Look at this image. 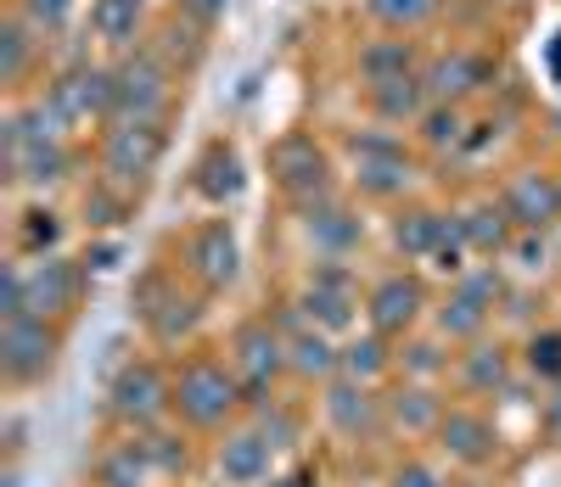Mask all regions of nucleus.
I'll return each instance as SVG.
<instances>
[{"mask_svg":"<svg viewBox=\"0 0 561 487\" xmlns=\"http://www.w3.org/2000/svg\"><path fill=\"white\" fill-rule=\"evenodd\" d=\"M348 158H354V190L370 202H399L410 179H415V163L404 152L399 135H354L348 140Z\"/></svg>","mask_w":561,"mask_h":487,"instance_id":"nucleus-16","label":"nucleus"},{"mask_svg":"<svg viewBox=\"0 0 561 487\" xmlns=\"http://www.w3.org/2000/svg\"><path fill=\"white\" fill-rule=\"evenodd\" d=\"M320 426L337 437L348 449H365V443H382L388 437V404H382V386H365V381H325L320 386Z\"/></svg>","mask_w":561,"mask_h":487,"instance_id":"nucleus-11","label":"nucleus"},{"mask_svg":"<svg viewBox=\"0 0 561 487\" xmlns=\"http://www.w3.org/2000/svg\"><path fill=\"white\" fill-rule=\"evenodd\" d=\"M455 219H460V241H466V253H472L478 264L505 258V253H511V241L523 235V230H517V219L505 213V202H500V197H478V202H466Z\"/></svg>","mask_w":561,"mask_h":487,"instance_id":"nucleus-26","label":"nucleus"},{"mask_svg":"<svg viewBox=\"0 0 561 487\" xmlns=\"http://www.w3.org/2000/svg\"><path fill=\"white\" fill-rule=\"evenodd\" d=\"M280 320V331H287V359H293V381H304V386H314V393H320V386L325 381H337L343 375V343H337V336H325V331H314L293 303L287 309H280L275 314Z\"/></svg>","mask_w":561,"mask_h":487,"instance_id":"nucleus-22","label":"nucleus"},{"mask_svg":"<svg viewBox=\"0 0 561 487\" xmlns=\"http://www.w3.org/2000/svg\"><path fill=\"white\" fill-rule=\"evenodd\" d=\"M293 309L314 325V331H325V336H354L359 331V320H365V291H359V275L348 269V264H309V275H304V286L293 291Z\"/></svg>","mask_w":561,"mask_h":487,"instance_id":"nucleus-8","label":"nucleus"},{"mask_svg":"<svg viewBox=\"0 0 561 487\" xmlns=\"http://www.w3.org/2000/svg\"><path fill=\"white\" fill-rule=\"evenodd\" d=\"M382 404H388V437H404V443H433L438 420L449 409L444 386H427V381H393Z\"/></svg>","mask_w":561,"mask_h":487,"instance_id":"nucleus-23","label":"nucleus"},{"mask_svg":"<svg viewBox=\"0 0 561 487\" xmlns=\"http://www.w3.org/2000/svg\"><path fill=\"white\" fill-rule=\"evenodd\" d=\"M169 113V68L147 51L113 68V124H163Z\"/></svg>","mask_w":561,"mask_h":487,"instance_id":"nucleus-19","label":"nucleus"},{"mask_svg":"<svg viewBox=\"0 0 561 487\" xmlns=\"http://www.w3.org/2000/svg\"><path fill=\"white\" fill-rule=\"evenodd\" d=\"M7 174L18 185H28V190H51V185H62L73 174V152L62 140H39V146H23V152L7 158Z\"/></svg>","mask_w":561,"mask_h":487,"instance_id":"nucleus-28","label":"nucleus"},{"mask_svg":"<svg viewBox=\"0 0 561 487\" xmlns=\"http://www.w3.org/2000/svg\"><path fill=\"white\" fill-rule=\"evenodd\" d=\"M370 95V113L382 124H421V113L433 107V95L421 79H399V84H382V90H365Z\"/></svg>","mask_w":561,"mask_h":487,"instance_id":"nucleus-34","label":"nucleus"},{"mask_svg":"<svg viewBox=\"0 0 561 487\" xmlns=\"http://www.w3.org/2000/svg\"><path fill=\"white\" fill-rule=\"evenodd\" d=\"M539 431L545 443L561 449V386H545V404H539Z\"/></svg>","mask_w":561,"mask_h":487,"instance_id":"nucleus-45","label":"nucleus"},{"mask_svg":"<svg viewBox=\"0 0 561 487\" xmlns=\"http://www.w3.org/2000/svg\"><path fill=\"white\" fill-rule=\"evenodd\" d=\"M90 487H158V471H152V460H147L135 431L124 437V443L102 449L96 471H90Z\"/></svg>","mask_w":561,"mask_h":487,"instance_id":"nucleus-29","label":"nucleus"},{"mask_svg":"<svg viewBox=\"0 0 561 487\" xmlns=\"http://www.w3.org/2000/svg\"><path fill=\"white\" fill-rule=\"evenodd\" d=\"M163 152H169L163 124H113L107 140H102V174L118 197H135V190L158 174Z\"/></svg>","mask_w":561,"mask_h":487,"instance_id":"nucleus-15","label":"nucleus"},{"mask_svg":"<svg viewBox=\"0 0 561 487\" xmlns=\"http://www.w3.org/2000/svg\"><path fill=\"white\" fill-rule=\"evenodd\" d=\"M455 370V348L444 343L438 331H415L393 348V381H427V386H444Z\"/></svg>","mask_w":561,"mask_h":487,"instance_id":"nucleus-27","label":"nucleus"},{"mask_svg":"<svg viewBox=\"0 0 561 487\" xmlns=\"http://www.w3.org/2000/svg\"><path fill=\"white\" fill-rule=\"evenodd\" d=\"M365 12L377 18L382 28H393V34H410V28H421L438 12V0H365Z\"/></svg>","mask_w":561,"mask_h":487,"instance_id":"nucleus-39","label":"nucleus"},{"mask_svg":"<svg viewBox=\"0 0 561 487\" xmlns=\"http://www.w3.org/2000/svg\"><path fill=\"white\" fill-rule=\"evenodd\" d=\"M505 291H511V286H505L500 264H472L466 275H455V280L438 291L427 331H438L449 348L478 343V336L494 331V314H500V303H505Z\"/></svg>","mask_w":561,"mask_h":487,"instance_id":"nucleus-3","label":"nucleus"},{"mask_svg":"<svg viewBox=\"0 0 561 487\" xmlns=\"http://www.w3.org/2000/svg\"><path fill=\"white\" fill-rule=\"evenodd\" d=\"M90 28L107 45H129L140 34V0H96L90 7Z\"/></svg>","mask_w":561,"mask_h":487,"instance_id":"nucleus-36","label":"nucleus"},{"mask_svg":"<svg viewBox=\"0 0 561 487\" xmlns=\"http://www.w3.org/2000/svg\"><path fill=\"white\" fill-rule=\"evenodd\" d=\"M433 303H438V298H433L427 275H421L415 264H404V269H382L377 280L365 286V331L388 336V343H404V336L427 331Z\"/></svg>","mask_w":561,"mask_h":487,"instance_id":"nucleus-5","label":"nucleus"},{"mask_svg":"<svg viewBox=\"0 0 561 487\" xmlns=\"http://www.w3.org/2000/svg\"><path fill=\"white\" fill-rule=\"evenodd\" d=\"M388 487H449V476H444L433 460L404 454V460H393V471H388Z\"/></svg>","mask_w":561,"mask_h":487,"instance_id":"nucleus-41","label":"nucleus"},{"mask_svg":"<svg viewBox=\"0 0 561 487\" xmlns=\"http://www.w3.org/2000/svg\"><path fill=\"white\" fill-rule=\"evenodd\" d=\"M556 129H561V113H556Z\"/></svg>","mask_w":561,"mask_h":487,"instance_id":"nucleus-48","label":"nucleus"},{"mask_svg":"<svg viewBox=\"0 0 561 487\" xmlns=\"http://www.w3.org/2000/svg\"><path fill=\"white\" fill-rule=\"evenodd\" d=\"M23 291H28V314L34 320H51L68 325L90 291V264L51 253V258H23Z\"/></svg>","mask_w":561,"mask_h":487,"instance_id":"nucleus-14","label":"nucleus"},{"mask_svg":"<svg viewBox=\"0 0 561 487\" xmlns=\"http://www.w3.org/2000/svg\"><path fill=\"white\" fill-rule=\"evenodd\" d=\"M264 487H309L304 476H275V482H264Z\"/></svg>","mask_w":561,"mask_h":487,"instance_id":"nucleus-47","label":"nucleus"},{"mask_svg":"<svg viewBox=\"0 0 561 487\" xmlns=\"http://www.w3.org/2000/svg\"><path fill=\"white\" fill-rule=\"evenodd\" d=\"M242 190H248V163L237 152V140H208L203 158L192 163V197L225 213L230 202H242Z\"/></svg>","mask_w":561,"mask_h":487,"instance_id":"nucleus-25","label":"nucleus"},{"mask_svg":"<svg viewBox=\"0 0 561 487\" xmlns=\"http://www.w3.org/2000/svg\"><path fill=\"white\" fill-rule=\"evenodd\" d=\"M421 140L433 146V152H449V146L466 140V113L460 107H427L421 113Z\"/></svg>","mask_w":561,"mask_h":487,"instance_id":"nucleus-40","label":"nucleus"},{"mask_svg":"<svg viewBox=\"0 0 561 487\" xmlns=\"http://www.w3.org/2000/svg\"><path fill=\"white\" fill-rule=\"evenodd\" d=\"M28 291H23V264H7V286H0V320H23Z\"/></svg>","mask_w":561,"mask_h":487,"instance_id":"nucleus-42","label":"nucleus"},{"mask_svg":"<svg viewBox=\"0 0 561 487\" xmlns=\"http://www.w3.org/2000/svg\"><path fill=\"white\" fill-rule=\"evenodd\" d=\"M421 84H427L433 107H460L472 90H483V62L466 57V51H449V57H438L427 73H421Z\"/></svg>","mask_w":561,"mask_h":487,"instance_id":"nucleus-30","label":"nucleus"},{"mask_svg":"<svg viewBox=\"0 0 561 487\" xmlns=\"http://www.w3.org/2000/svg\"><path fill=\"white\" fill-rule=\"evenodd\" d=\"M275 465H280V454L264 443V431L253 420L214 437V476H219V487H264V482H275Z\"/></svg>","mask_w":561,"mask_h":487,"instance_id":"nucleus-21","label":"nucleus"},{"mask_svg":"<svg viewBox=\"0 0 561 487\" xmlns=\"http://www.w3.org/2000/svg\"><path fill=\"white\" fill-rule=\"evenodd\" d=\"M253 415L248 386L237 381L230 359L219 353H185L174 364V426L192 437H225Z\"/></svg>","mask_w":561,"mask_h":487,"instance_id":"nucleus-1","label":"nucleus"},{"mask_svg":"<svg viewBox=\"0 0 561 487\" xmlns=\"http://www.w3.org/2000/svg\"><path fill=\"white\" fill-rule=\"evenodd\" d=\"M18 241H23V253L28 258H51L62 247V213L51 208H28L23 224H18Z\"/></svg>","mask_w":561,"mask_h":487,"instance_id":"nucleus-37","label":"nucleus"},{"mask_svg":"<svg viewBox=\"0 0 561 487\" xmlns=\"http://www.w3.org/2000/svg\"><path fill=\"white\" fill-rule=\"evenodd\" d=\"M180 275L197 291H208V298H225V291L242 280V235H237V224H230L225 213H214V219L185 230L180 235Z\"/></svg>","mask_w":561,"mask_h":487,"instance_id":"nucleus-10","label":"nucleus"},{"mask_svg":"<svg viewBox=\"0 0 561 487\" xmlns=\"http://www.w3.org/2000/svg\"><path fill=\"white\" fill-rule=\"evenodd\" d=\"M107 415L124 431H152V426L174 420V370H163L147 353L124 359L107 381Z\"/></svg>","mask_w":561,"mask_h":487,"instance_id":"nucleus-6","label":"nucleus"},{"mask_svg":"<svg viewBox=\"0 0 561 487\" xmlns=\"http://www.w3.org/2000/svg\"><path fill=\"white\" fill-rule=\"evenodd\" d=\"M270 179H275L280 197L293 202V213L309 208V202L337 197V163H332V152H325L314 135H304V129L280 135V140L270 146Z\"/></svg>","mask_w":561,"mask_h":487,"instance_id":"nucleus-9","label":"nucleus"},{"mask_svg":"<svg viewBox=\"0 0 561 487\" xmlns=\"http://www.w3.org/2000/svg\"><path fill=\"white\" fill-rule=\"evenodd\" d=\"M505 258H517V269H528V275H539L545 269V235H517V241H511V253Z\"/></svg>","mask_w":561,"mask_h":487,"instance_id":"nucleus-44","label":"nucleus"},{"mask_svg":"<svg viewBox=\"0 0 561 487\" xmlns=\"http://www.w3.org/2000/svg\"><path fill=\"white\" fill-rule=\"evenodd\" d=\"M248 420L264 431V443H270L275 454H293V449L304 443V409H293L287 398H270V404H259Z\"/></svg>","mask_w":561,"mask_h":487,"instance_id":"nucleus-35","label":"nucleus"},{"mask_svg":"<svg viewBox=\"0 0 561 487\" xmlns=\"http://www.w3.org/2000/svg\"><path fill=\"white\" fill-rule=\"evenodd\" d=\"M34 23L28 18H7V28H0V79L18 84L28 73V57H34Z\"/></svg>","mask_w":561,"mask_h":487,"instance_id":"nucleus-38","label":"nucleus"},{"mask_svg":"<svg viewBox=\"0 0 561 487\" xmlns=\"http://www.w3.org/2000/svg\"><path fill=\"white\" fill-rule=\"evenodd\" d=\"M180 7H185V18L203 23V28H214L225 18V0H180Z\"/></svg>","mask_w":561,"mask_h":487,"instance_id":"nucleus-46","label":"nucleus"},{"mask_svg":"<svg viewBox=\"0 0 561 487\" xmlns=\"http://www.w3.org/2000/svg\"><path fill=\"white\" fill-rule=\"evenodd\" d=\"M433 449H438L449 465H460V471H489V465H500V454H505V431H500V420L489 415V404L449 398Z\"/></svg>","mask_w":561,"mask_h":487,"instance_id":"nucleus-12","label":"nucleus"},{"mask_svg":"<svg viewBox=\"0 0 561 487\" xmlns=\"http://www.w3.org/2000/svg\"><path fill=\"white\" fill-rule=\"evenodd\" d=\"M129 309H135L140 325H147L152 343L163 353H174V348H185L203 331L208 291H197L192 280H185L180 269H169V264H147V269L135 275V286H129Z\"/></svg>","mask_w":561,"mask_h":487,"instance_id":"nucleus-2","label":"nucleus"},{"mask_svg":"<svg viewBox=\"0 0 561 487\" xmlns=\"http://www.w3.org/2000/svg\"><path fill=\"white\" fill-rule=\"evenodd\" d=\"M225 359L237 370V381L248 386V404H270L280 393V381L293 375V359H287V331H280L275 314H248L230 325L225 336Z\"/></svg>","mask_w":561,"mask_h":487,"instance_id":"nucleus-4","label":"nucleus"},{"mask_svg":"<svg viewBox=\"0 0 561 487\" xmlns=\"http://www.w3.org/2000/svg\"><path fill=\"white\" fill-rule=\"evenodd\" d=\"M523 375L539 386H561V325H528L517 343Z\"/></svg>","mask_w":561,"mask_h":487,"instance_id":"nucleus-33","label":"nucleus"},{"mask_svg":"<svg viewBox=\"0 0 561 487\" xmlns=\"http://www.w3.org/2000/svg\"><path fill=\"white\" fill-rule=\"evenodd\" d=\"M388 241L404 264H433L444 247L460 241V219L449 208H433V202H399L388 219Z\"/></svg>","mask_w":561,"mask_h":487,"instance_id":"nucleus-20","label":"nucleus"},{"mask_svg":"<svg viewBox=\"0 0 561 487\" xmlns=\"http://www.w3.org/2000/svg\"><path fill=\"white\" fill-rule=\"evenodd\" d=\"M359 79H365V90H382V84L415 79V45H410L404 34L370 39L365 51H359Z\"/></svg>","mask_w":561,"mask_h":487,"instance_id":"nucleus-31","label":"nucleus"},{"mask_svg":"<svg viewBox=\"0 0 561 487\" xmlns=\"http://www.w3.org/2000/svg\"><path fill=\"white\" fill-rule=\"evenodd\" d=\"M62 364V325L51 320H0V381L7 393H34Z\"/></svg>","mask_w":561,"mask_h":487,"instance_id":"nucleus-7","label":"nucleus"},{"mask_svg":"<svg viewBox=\"0 0 561 487\" xmlns=\"http://www.w3.org/2000/svg\"><path fill=\"white\" fill-rule=\"evenodd\" d=\"M68 12H73V0H23V18L34 28H62Z\"/></svg>","mask_w":561,"mask_h":487,"instance_id":"nucleus-43","label":"nucleus"},{"mask_svg":"<svg viewBox=\"0 0 561 487\" xmlns=\"http://www.w3.org/2000/svg\"><path fill=\"white\" fill-rule=\"evenodd\" d=\"M393 348H399V343H388V336H377V331L343 336V375H348V381H365V386L393 381Z\"/></svg>","mask_w":561,"mask_h":487,"instance_id":"nucleus-32","label":"nucleus"},{"mask_svg":"<svg viewBox=\"0 0 561 487\" xmlns=\"http://www.w3.org/2000/svg\"><path fill=\"white\" fill-rule=\"evenodd\" d=\"M298 230L309 241L314 264H348L365 247V213L343 197V190H337V197H325V202L298 208Z\"/></svg>","mask_w":561,"mask_h":487,"instance_id":"nucleus-17","label":"nucleus"},{"mask_svg":"<svg viewBox=\"0 0 561 487\" xmlns=\"http://www.w3.org/2000/svg\"><path fill=\"white\" fill-rule=\"evenodd\" d=\"M45 107L57 113L62 129H84V124H113V68H68L62 79L45 84Z\"/></svg>","mask_w":561,"mask_h":487,"instance_id":"nucleus-18","label":"nucleus"},{"mask_svg":"<svg viewBox=\"0 0 561 487\" xmlns=\"http://www.w3.org/2000/svg\"><path fill=\"white\" fill-rule=\"evenodd\" d=\"M517 375H523V359H517V348L505 343V336H478V343H466V348H455V370H449V381H455V393L466 398V404H494V398H511V386H517Z\"/></svg>","mask_w":561,"mask_h":487,"instance_id":"nucleus-13","label":"nucleus"},{"mask_svg":"<svg viewBox=\"0 0 561 487\" xmlns=\"http://www.w3.org/2000/svg\"><path fill=\"white\" fill-rule=\"evenodd\" d=\"M505 213L517 219V230L528 235H550L561 224V174H545V169H523L511 174L505 190H500Z\"/></svg>","mask_w":561,"mask_h":487,"instance_id":"nucleus-24","label":"nucleus"}]
</instances>
